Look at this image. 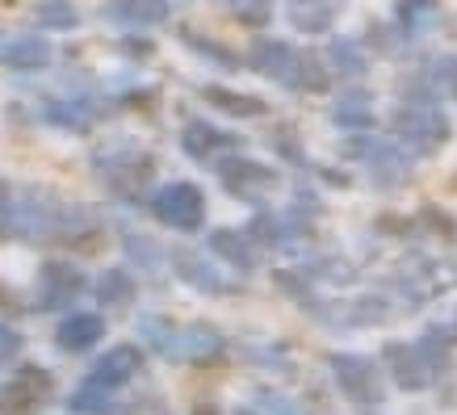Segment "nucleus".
<instances>
[{
    "instance_id": "1",
    "label": "nucleus",
    "mask_w": 457,
    "mask_h": 415,
    "mask_svg": "<svg viewBox=\"0 0 457 415\" xmlns=\"http://www.w3.org/2000/svg\"><path fill=\"white\" fill-rule=\"evenodd\" d=\"M155 219L168 222V227H180V231H194L206 219V197L197 185H168L164 194L155 197Z\"/></svg>"
},
{
    "instance_id": "2",
    "label": "nucleus",
    "mask_w": 457,
    "mask_h": 415,
    "mask_svg": "<svg viewBox=\"0 0 457 415\" xmlns=\"http://www.w3.org/2000/svg\"><path fill=\"white\" fill-rule=\"evenodd\" d=\"M139 369V353L135 348H113L105 357L97 361V369H93V386H122L130 382Z\"/></svg>"
},
{
    "instance_id": "3",
    "label": "nucleus",
    "mask_w": 457,
    "mask_h": 415,
    "mask_svg": "<svg viewBox=\"0 0 457 415\" xmlns=\"http://www.w3.org/2000/svg\"><path fill=\"white\" fill-rule=\"evenodd\" d=\"M399 130H403V138L416 143L420 152H436L445 143V118H436V113H403Z\"/></svg>"
},
{
    "instance_id": "4",
    "label": "nucleus",
    "mask_w": 457,
    "mask_h": 415,
    "mask_svg": "<svg viewBox=\"0 0 457 415\" xmlns=\"http://www.w3.org/2000/svg\"><path fill=\"white\" fill-rule=\"evenodd\" d=\"M386 365H390V374L399 378V386H424V382H428L424 357H420V348H411V344H390Z\"/></svg>"
},
{
    "instance_id": "5",
    "label": "nucleus",
    "mask_w": 457,
    "mask_h": 415,
    "mask_svg": "<svg viewBox=\"0 0 457 415\" xmlns=\"http://www.w3.org/2000/svg\"><path fill=\"white\" fill-rule=\"evenodd\" d=\"M105 332V323L97 315H71L63 319V328H59V348H68V353H84V348H93Z\"/></svg>"
},
{
    "instance_id": "6",
    "label": "nucleus",
    "mask_w": 457,
    "mask_h": 415,
    "mask_svg": "<svg viewBox=\"0 0 457 415\" xmlns=\"http://www.w3.org/2000/svg\"><path fill=\"white\" fill-rule=\"evenodd\" d=\"M336 374H340L345 390H353V399H378V369H374V365L336 357Z\"/></svg>"
},
{
    "instance_id": "7",
    "label": "nucleus",
    "mask_w": 457,
    "mask_h": 415,
    "mask_svg": "<svg viewBox=\"0 0 457 415\" xmlns=\"http://www.w3.org/2000/svg\"><path fill=\"white\" fill-rule=\"evenodd\" d=\"M42 286H46V306H55V303H68L71 294H80L84 281L68 264H46L42 269Z\"/></svg>"
},
{
    "instance_id": "8",
    "label": "nucleus",
    "mask_w": 457,
    "mask_h": 415,
    "mask_svg": "<svg viewBox=\"0 0 457 415\" xmlns=\"http://www.w3.org/2000/svg\"><path fill=\"white\" fill-rule=\"evenodd\" d=\"M206 101L222 113H236V118H256V113H264V101L244 97V93H231V88H219V84H210L206 88Z\"/></svg>"
},
{
    "instance_id": "9",
    "label": "nucleus",
    "mask_w": 457,
    "mask_h": 415,
    "mask_svg": "<svg viewBox=\"0 0 457 415\" xmlns=\"http://www.w3.org/2000/svg\"><path fill=\"white\" fill-rule=\"evenodd\" d=\"M252 59H256V68L269 71V76H278V80H286V76H294V63L290 59H298L286 46V42H261L256 51H252Z\"/></svg>"
},
{
    "instance_id": "10",
    "label": "nucleus",
    "mask_w": 457,
    "mask_h": 415,
    "mask_svg": "<svg viewBox=\"0 0 457 415\" xmlns=\"http://www.w3.org/2000/svg\"><path fill=\"white\" fill-rule=\"evenodd\" d=\"M298 88H311V93H319V88H328V71L319 68L315 55H298L294 59V76H290Z\"/></svg>"
},
{
    "instance_id": "11",
    "label": "nucleus",
    "mask_w": 457,
    "mask_h": 415,
    "mask_svg": "<svg viewBox=\"0 0 457 415\" xmlns=\"http://www.w3.org/2000/svg\"><path fill=\"white\" fill-rule=\"evenodd\" d=\"M185 147L194 155H210L214 147H222V135H214L210 126H202V122H194L189 130H185Z\"/></svg>"
},
{
    "instance_id": "12",
    "label": "nucleus",
    "mask_w": 457,
    "mask_h": 415,
    "mask_svg": "<svg viewBox=\"0 0 457 415\" xmlns=\"http://www.w3.org/2000/svg\"><path fill=\"white\" fill-rule=\"evenodd\" d=\"M222 177H227V185H236L239 180H248V185H269V172L264 168H252L248 160H231V168H222Z\"/></svg>"
},
{
    "instance_id": "13",
    "label": "nucleus",
    "mask_w": 457,
    "mask_h": 415,
    "mask_svg": "<svg viewBox=\"0 0 457 415\" xmlns=\"http://www.w3.org/2000/svg\"><path fill=\"white\" fill-rule=\"evenodd\" d=\"M101 298H105V303H126V298H130V277L105 273L101 277Z\"/></svg>"
},
{
    "instance_id": "14",
    "label": "nucleus",
    "mask_w": 457,
    "mask_h": 415,
    "mask_svg": "<svg viewBox=\"0 0 457 415\" xmlns=\"http://www.w3.org/2000/svg\"><path fill=\"white\" fill-rule=\"evenodd\" d=\"M9 59H13V68H38L42 59H46V46L42 42H21V46L9 51Z\"/></svg>"
},
{
    "instance_id": "15",
    "label": "nucleus",
    "mask_w": 457,
    "mask_h": 415,
    "mask_svg": "<svg viewBox=\"0 0 457 415\" xmlns=\"http://www.w3.org/2000/svg\"><path fill=\"white\" fill-rule=\"evenodd\" d=\"M214 248L227 252V256H231L236 264H248V248H244V244H239L231 231H219V236H214Z\"/></svg>"
},
{
    "instance_id": "16",
    "label": "nucleus",
    "mask_w": 457,
    "mask_h": 415,
    "mask_svg": "<svg viewBox=\"0 0 457 415\" xmlns=\"http://www.w3.org/2000/svg\"><path fill=\"white\" fill-rule=\"evenodd\" d=\"M328 17H332L328 4H323V9H303V4H298V9H294V21H298V26H323Z\"/></svg>"
},
{
    "instance_id": "17",
    "label": "nucleus",
    "mask_w": 457,
    "mask_h": 415,
    "mask_svg": "<svg viewBox=\"0 0 457 415\" xmlns=\"http://www.w3.org/2000/svg\"><path fill=\"white\" fill-rule=\"evenodd\" d=\"M236 13L244 17V21H256V26L269 21V9H264V4H244V9H236Z\"/></svg>"
},
{
    "instance_id": "18",
    "label": "nucleus",
    "mask_w": 457,
    "mask_h": 415,
    "mask_svg": "<svg viewBox=\"0 0 457 415\" xmlns=\"http://www.w3.org/2000/svg\"><path fill=\"white\" fill-rule=\"evenodd\" d=\"M17 353V336L13 332H0V357H13Z\"/></svg>"
},
{
    "instance_id": "19",
    "label": "nucleus",
    "mask_w": 457,
    "mask_h": 415,
    "mask_svg": "<svg viewBox=\"0 0 457 415\" xmlns=\"http://www.w3.org/2000/svg\"><path fill=\"white\" fill-rule=\"evenodd\" d=\"M42 17H46V21H71V9H42Z\"/></svg>"
},
{
    "instance_id": "20",
    "label": "nucleus",
    "mask_w": 457,
    "mask_h": 415,
    "mask_svg": "<svg viewBox=\"0 0 457 415\" xmlns=\"http://www.w3.org/2000/svg\"><path fill=\"white\" fill-rule=\"evenodd\" d=\"M194 415H219V407H210V403H202V407H197Z\"/></svg>"
}]
</instances>
